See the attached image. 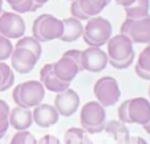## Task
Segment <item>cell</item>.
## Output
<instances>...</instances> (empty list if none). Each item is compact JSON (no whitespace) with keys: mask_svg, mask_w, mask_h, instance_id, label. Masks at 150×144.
<instances>
[{"mask_svg":"<svg viewBox=\"0 0 150 144\" xmlns=\"http://www.w3.org/2000/svg\"><path fill=\"white\" fill-rule=\"evenodd\" d=\"M108 45V60L109 64L116 69H126L134 62V47L133 42L127 36L120 34L112 36L106 43Z\"/></svg>","mask_w":150,"mask_h":144,"instance_id":"1","label":"cell"},{"mask_svg":"<svg viewBox=\"0 0 150 144\" xmlns=\"http://www.w3.org/2000/svg\"><path fill=\"white\" fill-rule=\"evenodd\" d=\"M45 97V88L40 80H28L17 84L12 91V100L16 105L24 108H35L41 104Z\"/></svg>","mask_w":150,"mask_h":144,"instance_id":"2","label":"cell"},{"mask_svg":"<svg viewBox=\"0 0 150 144\" xmlns=\"http://www.w3.org/2000/svg\"><path fill=\"white\" fill-rule=\"evenodd\" d=\"M113 27L108 19L102 16H93L86 20L84 26L82 39L89 47H102L112 37Z\"/></svg>","mask_w":150,"mask_h":144,"instance_id":"3","label":"cell"},{"mask_svg":"<svg viewBox=\"0 0 150 144\" xmlns=\"http://www.w3.org/2000/svg\"><path fill=\"white\" fill-rule=\"evenodd\" d=\"M80 123H81V128L84 131H86L89 135L102 132L105 128V124H106L105 107L100 104L97 100L88 102L81 108Z\"/></svg>","mask_w":150,"mask_h":144,"instance_id":"4","label":"cell"},{"mask_svg":"<svg viewBox=\"0 0 150 144\" xmlns=\"http://www.w3.org/2000/svg\"><path fill=\"white\" fill-rule=\"evenodd\" d=\"M62 34V20L51 14L40 15L35 19L32 26V36L40 43H47L60 39Z\"/></svg>","mask_w":150,"mask_h":144,"instance_id":"5","label":"cell"},{"mask_svg":"<svg viewBox=\"0 0 150 144\" xmlns=\"http://www.w3.org/2000/svg\"><path fill=\"white\" fill-rule=\"evenodd\" d=\"M93 95L97 102L104 107H112L117 104L121 97L118 82L112 76L100 77L93 85Z\"/></svg>","mask_w":150,"mask_h":144,"instance_id":"6","label":"cell"},{"mask_svg":"<svg viewBox=\"0 0 150 144\" xmlns=\"http://www.w3.org/2000/svg\"><path fill=\"white\" fill-rule=\"evenodd\" d=\"M121 34L127 36L133 44L150 43V16L142 19H125L121 26Z\"/></svg>","mask_w":150,"mask_h":144,"instance_id":"7","label":"cell"},{"mask_svg":"<svg viewBox=\"0 0 150 144\" xmlns=\"http://www.w3.org/2000/svg\"><path fill=\"white\" fill-rule=\"evenodd\" d=\"M25 21L17 12L3 11L0 15V35L7 39H20L25 34Z\"/></svg>","mask_w":150,"mask_h":144,"instance_id":"8","label":"cell"},{"mask_svg":"<svg viewBox=\"0 0 150 144\" xmlns=\"http://www.w3.org/2000/svg\"><path fill=\"white\" fill-rule=\"evenodd\" d=\"M108 54L101 49V47H88L81 51V68L88 72H101L109 64Z\"/></svg>","mask_w":150,"mask_h":144,"instance_id":"9","label":"cell"},{"mask_svg":"<svg viewBox=\"0 0 150 144\" xmlns=\"http://www.w3.org/2000/svg\"><path fill=\"white\" fill-rule=\"evenodd\" d=\"M53 107L59 112L60 116L64 117H69V116L74 115L76 111L80 107V96L76 91L67 88L65 91L59 92L54 97V104Z\"/></svg>","mask_w":150,"mask_h":144,"instance_id":"10","label":"cell"},{"mask_svg":"<svg viewBox=\"0 0 150 144\" xmlns=\"http://www.w3.org/2000/svg\"><path fill=\"white\" fill-rule=\"evenodd\" d=\"M127 116H129V124H146L150 120V100L146 97L129 99Z\"/></svg>","mask_w":150,"mask_h":144,"instance_id":"11","label":"cell"},{"mask_svg":"<svg viewBox=\"0 0 150 144\" xmlns=\"http://www.w3.org/2000/svg\"><path fill=\"white\" fill-rule=\"evenodd\" d=\"M11 67L13 71L19 72V74H29L32 69L35 68V65L37 64L40 57H37L29 49L25 48H13V52L11 55Z\"/></svg>","mask_w":150,"mask_h":144,"instance_id":"12","label":"cell"},{"mask_svg":"<svg viewBox=\"0 0 150 144\" xmlns=\"http://www.w3.org/2000/svg\"><path fill=\"white\" fill-rule=\"evenodd\" d=\"M52 64H53L54 75H56L61 82L68 83V84H71L74 77L82 71L81 65H80L76 60H73L69 56H65V55H62L56 63H52Z\"/></svg>","mask_w":150,"mask_h":144,"instance_id":"13","label":"cell"},{"mask_svg":"<svg viewBox=\"0 0 150 144\" xmlns=\"http://www.w3.org/2000/svg\"><path fill=\"white\" fill-rule=\"evenodd\" d=\"M32 117H33V123L36 125L41 128H49L59 122L60 115L53 105L41 103L33 108Z\"/></svg>","mask_w":150,"mask_h":144,"instance_id":"14","label":"cell"},{"mask_svg":"<svg viewBox=\"0 0 150 144\" xmlns=\"http://www.w3.org/2000/svg\"><path fill=\"white\" fill-rule=\"evenodd\" d=\"M40 82H41V84L44 85L45 90L51 91V92H54V93L62 92V91H65L67 88H69V85H71V84H68V83L61 82V80L54 75L53 64H52V63L45 64L40 69Z\"/></svg>","mask_w":150,"mask_h":144,"instance_id":"15","label":"cell"},{"mask_svg":"<svg viewBox=\"0 0 150 144\" xmlns=\"http://www.w3.org/2000/svg\"><path fill=\"white\" fill-rule=\"evenodd\" d=\"M9 125L15 128L16 131H25L33 123V117H32V111L31 108H24L16 105L9 111Z\"/></svg>","mask_w":150,"mask_h":144,"instance_id":"16","label":"cell"},{"mask_svg":"<svg viewBox=\"0 0 150 144\" xmlns=\"http://www.w3.org/2000/svg\"><path fill=\"white\" fill-rule=\"evenodd\" d=\"M82 32H84V26L81 20L72 16L67 17L62 20V34L59 40L64 43H73L82 36Z\"/></svg>","mask_w":150,"mask_h":144,"instance_id":"17","label":"cell"},{"mask_svg":"<svg viewBox=\"0 0 150 144\" xmlns=\"http://www.w3.org/2000/svg\"><path fill=\"white\" fill-rule=\"evenodd\" d=\"M127 19H142L150 16V0H134L130 6L125 7Z\"/></svg>","mask_w":150,"mask_h":144,"instance_id":"18","label":"cell"},{"mask_svg":"<svg viewBox=\"0 0 150 144\" xmlns=\"http://www.w3.org/2000/svg\"><path fill=\"white\" fill-rule=\"evenodd\" d=\"M112 0H79V4L81 7L82 12L88 15L89 17L98 16L105 7L110 4Z\"/></svg>","mask_w":150,"mask_h":144,"instance_id":"19","label":"cell"},{"mask_svg":"<svg viewBox=\"0 0 150 144\" xmlns=\"http://www.w3.org/2000/svg\"><path fill=\"white\" fill-rule=\"evenodd\" d=\"M104 131L108 133L109 136H112L116 141L126 139L130 136L129 128H127L126 124L122 123L121 120H110V122H106Z\"/></svg>","mask_w":150,"mask_h":144,"instance_id":"20","label":"cell"},{"mask_svg":"<svg viewBox=\"0 0 150 144\" xmlns=\"http://www.w3.org/2000/svg\"><path fill=\"white\" fill-rule=\"evenodd\" d=\"M64 144H93L89 138V133L82 128L72 127L67 130L64 135Z\"/></svg>","mask_w":150,"mask_h":144,"instance_id":"21","label":"cell"},{"mask_svg":"<svg viewBox=\"0 0 150 144\" xmlns=\"http://www.w3.org/2000/svg\"><path fill=\"white\" fill-rule=\"evenodd\" d=\"M15 47L29 49V51L33 52L37 57H41V52H42L41 43L37 39H35L33 36H23V37H20V39H17V43Z\"/></svg>","mask_w":150,"mask_h":144,"instance_id":"22","label":"cell"},{"mask_svg":"<svg viewBox=\"0 0 150 144\" xmlns=\"http://www.w3.org/2000/svg\"><path fill=\"white\" fill-rule=\"evenodd\" d=\"M0 71H1V75H3V85H1L0 92H3V91H7L12 87V84L15 82V74L12 67H9L6 62H0Z\"/></svg>","mask_w":150,"mask_h":144,"instance_id":"23","label":"cell"},{"mask_svg":"<svg viewBox=\"0 0 150 144\" xmlns=\"http://www.w3.org/2000/svg\"><path fill=\"white\" fill-rule=\"evenodd\" d=\"M9 108L8 103H6L4 100L0 99V133L1 135H6L7 131H8V127H9Z\"/></svg>","mask_w":150,"mask_h":144,"instance_id":"24","label":"cell"},{"mask_svg":"<svg viewBox=\"0 0 150 144\" xmlns=\"http://www.w3.org/2000/svg\"><path fill=\"white\" fill-rule=\"evenodd\" d=\"M9 144H37V140L28 130H25V131H17L12 136Z\"/></svg>","mask_w":150,"mask_h":144,"instance_id":"25","label":"cell"},{"mask_svg":"<svg viewBox=\"0 0 150 144\" xmlns=\"http://www.w3.org/2000/svg\"><path fill=\"white\" fill-rule=\"evenodd\" d=\"M13 48L15 45H12L11 40L0 35V62H6L7 59H9L13 52Z\"/></svg>","mask_w":150,"mask_h":144,"instance_id":"26","label":"cell"},{"mask_svg":"<svg viewBox=\"0 0 150 144\" xmlns=\"http://www.w3.org/2000/svg\"><path fill=\"white\" fill-rule=\"evenodd\" d=\"M136 67L150 72V43L144 48V49H142L141 52H139L138 57H137Z\"/></svg>","mask_w":150,"mask_h":144,"instance_id":"27","label":"cell"},{"mask_svg":"<svg viewBox=\"0 0 150 144\" xmlns=\"http://www.w3.org/2000/svg\"><path fill=\"white\" fill-rule=\"evenodd\" d=\"M12 11L13 12H17V14H27V12H33L36 9H39V7L35 4L33 0H23V1H20L19 4L16 6L11 7Z\"/></svg>","mask_w":150,"mask_h":144,"instance_id":"28","label":"cell"},{"mask_svg":"<svg viewBox=\"0 0 150 144\" xmlns=\"http://www.w3.org/2000/svg\"><path fill=\"white\" fill-rule=\"evenodd\" d=\"M71 15H72V17H76V19H79V20H88L89 19V16L88 15H85L84 12H82V9H81V7H80V4H79V0H73V1H71Z\"/></svg>","mask_w":150,"mask_h":144,"instance_id":"29","label":"cell"},{"mask_svg":"<svg viewBox=\"0 0 150 144\" xmlns=\"http://www.w3.org/2000/svg\"><path fill=\"white\" fill-rule=\"evenodd\" d=\"M118 113V120H121L125 124H129V116H127V100H125L124 103H121L117 110Z\"/></svg>","mask_w":150,"mask_h":144,"instance_id":"30","label":"cell"},{"mask_svg":"<svg viewBox=\"0 0 150 144\" xmlns=\"http://www.w3.org/2000/svg\"><path fill=\"white\" fill-rule=\"evenodd\" d=\"M37 144H61V143H60V140L57 138H54V136L45 135V136H42V138L37 141Z\"/></svg>","mask_w":150,"mask_h":144,"instance_id":"31","label":"cell"},{"mask_svg":"<svg viewBox=\"0 0 150 144\" xmlns=\"http://www.w3.org/2000/svg\"><path fill=\"white\" fill-rule=\"evenodd\" d=\"M134 71H136V75L139 77V79H142V80H149V82H150V72L141 69V68H138V67H134Z\"/></svg>","mask_w":150,"mask_h":144,"instance_id":"32","label":"cell"},{"mask_svg":"<svg viewBox=\"0 0 150 144\" xmlns=\"http://www.w3.org/2000/svg\"><path fill=\"white\" fill-rule=\"evenodd\" d=\"M127 144H147V141L141 136H130Z\"/></svg>","mask_w":150,"mask_h":144,"instance_id":"33","label":"cell"},{"mask_svg":"<svg viewBox=\"0 0 150 144\" xmlns=\"http://www.w3.org/2000/svg\"><path fill=\"white\" fill-rule=\"evenodd\" d=\"M114 1H116L117 4H118V6H121V7H127V6H130L132 3H133L134 0H114Z\"/></svg>","mask_w":150,"mask_h":144,"instance_id":"34","label":"cell"},{"mask_svg":"<svg viewBox=\"0 0 150 144\" xmlns=\"http://www.w3.org/2000/svg\"><path fill=\"white\" fill-rule=\"evenodd\" d=\"M33 1H35V4H36V6L40 8V7H42V6H44V4H47V3H48L49 0H33Z\"/></svg>","mask_w":150,"mask_h":144,"instance_id":"35","label":"cell"},{"mask_svg":"<svg viewBox=\"0 0 150 144\" xmlns=\"http://www.w3.org/2000/svg\"><path fill=\"white\" fill-rule=\"evenodd\" d=\"M7 3L9 4L11 7H13V6H16V4H19L20 1H23V0H6Z\"/></svg>","mask_w":150,"mask_h":144,"instance_id":"36","label":"cell"},{"mask_svg":"<svg viewBox=\"0 0 150 144\" xmlns=\"http://www.w3.org/2000/svg\"><path fill=\"white\" fill-rule=\"evenodd\" d=\"M142 127H144L145 132H147V133H149V135H150V120L146 123V124H144V125H142Z\"/></svg>","mask_w":150,"mask_h":144,"instance_id":"37","label":"cell"},{"mask_svg":"<svg viewBox=\"0 0 150 144\" xmlns=\"http://www.w3.org/2000/svg\"><path fill=\"white\" fill-rule=\"evenodd\" d=\"M1 85H3V75H1V71H0V90H1Z\"/></svg>","mask_w":150,"mask_h":144,"instance_id":"38","label":"cell"},{"mask_svg":"<svg viewBox=\"0 0 150 144\" xmlns=\"http://www.w3.org/2000/svg\"><path fill=\"white\" fill-rule=\"evenodd\" d=\"M3 3H4V0H0V15L3 12Z\"/></svg>","mask_w":150,"mask_h":144,"instance_id":"39","label":"cell"},{"mask_svg":"<svg viewBox=\"0 0 150 144\" xmlns=\"http://www.w3.org/2000/svg\"><path fill=\"white\" fill-rule=\"evenodd\" d=\"M149 100H150V87H149Z\"/></svg>","mask_w":150,"mask_h":144,"instance_id":"40","label":"cell"},{"mask_svg":"<svg viewBox=\"0 0 150 144\" xmlns=\"http://www.w3.org/2000/svg\"><path fill=\"white\" fill-rule=\"evenodd\" d=\"M67 1H73V0H67Z\"/></svg>","mask_w":150,"mask_h":144,"instance_id":"41","label":"cell"}]
</instances>
